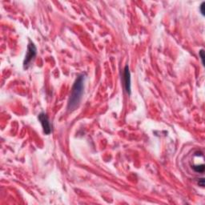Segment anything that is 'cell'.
Wrapping results in <instances>:
<instances>
[{"label":"cell","instance_id":"obj_8","mask_svg":"<svg viewBox=\"0 0 205 205\" xmlns=\"http://www.w3.org/2000/svg\"><path fill=\"white\" fill-rule=\"evenodd\" d=\"M198 184H199V186L203 188V187H204V179L203 178L199 179V181H198Z\"/></svg>","mask_w":205,"mask_h":205},{"label":"cell","instance_id":"obj_2","mask_svg":"<svg viewBox=\"0 0 205 205\" xmlns=\"http://www.w3.org/2000/svg\"><path fill=\"white\" fill-rule=\"evenodd\" d=\"M35 55H36V48H35V46L33 43H30L28 47H27V52L26 56H25V60L24 63H23L24 68L27 69L28 67L30 62L34 59Z\"/></svg>","mask_w":205,"mask_h":205},{"label":"cell","instance_id":"obj_4","mask_svg":"<svg viewBox=\"0 0 205 205\" xmlns=\"http://www.w3.org/2000/svg\"><path fill=\"white\" fill-rule=\"evenodd\" d=\"M124 88L127 94H131V74L128 66H126L124 72Z\"/></svg>","mask_w":205,"mask_h":205},{"label":"cell","instance_id":"obj_3","mask_svg":"<svg viewBox=\"0 0 205 205\" xmlns=\"http://www.w3.org/2000/svg\"><path fill=\"white\" fill-rule=\"evenodd\" d=\"M39 120L40 121L41 124H42V127L43 128V131L46 135H49L50 133L51 132V124H50L49 120H48V116L42 112L39 115Z\"/></svg>","mask_w":205,"mask_h":205},{"label":"cell","instance_id":"obj_5","mask_svg":"<svg viewBox=\"0 0 205 205\" xmlns=\"http://www.w3.org/2000/svg\"><path fill=\"white\" fill-rule=\"evenodd\" d=\"M193 170L196 172H199V173H203L204 171V164H200V165H194L192 167Z\"/></svg>","mask_w":205,"mask_h":205},{"label":"cell","instance_id":"obj_6","mask_svg":"<svg viewBox=\"0 0 205 205\" xmlns=\"http://www.w3.org/2000/svg\"><path fill=\"white\" fill-rule=\"evenodd\" d=\"M199 56H200V59H201V61H202V64L204 66V50L203 49H201L200 51H199Z\"/></svg>","mask_w":205,"mask_h":205},{"label":"cell","instance_id":"obj_7","mask_svg":"<svg viewBox=\"0 0 205 205\" xmlns=\"http://www.w3.org/2000/svg\"><path fill=\"white\" fill-rule=\"evenodd\" d=\"M204 7H205V2H203L201 3V5H200V12H201V14L203 16H204V15H205Z\"/></svg>","mask_w":205,"mask_h":205},{"label":"cell","instance_id":"obj_1","mask_svg":"<svg viewBox=\"0 0 205 205\" xmlns=\"http://www.w3.org/2000/svg\"><path fill=\"white\" fill-rule=\"evenodd\" d=\"M84 76L82 75L79 76L73 85L68 100V104H67V109L71 112L75 110L80 104L82 95L84 92Z\"/></svg>","mask_w":205,"mask_h":205}]
</instances>
